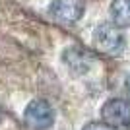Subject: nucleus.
I'll use <instances>...</instances> for the list:
<instances>
[{"mask_svg":"<svg viewBox=\"0 0 130 130\" xmlns=\"http://www.w3.org/2000/svg\"><path fill=\"white\" fill-rule=\"evenodd\" d=\"M91 39H93L95 51L103 54L117 56L124 49V35L120 31V27H117L115 23H99L93 29Z\"/></svg>","mask_w":130,"mask_h":130,"instance_id":"f257e3e1","label":"nucleus"},{"mask_svg":"<svg viewBox=\"0 0 130 130\" xmlns=\"http://www.w3.org/2000/svg\"><path fill=\"white\" fill-rule=\"evenodd\" d=\"M23 122L31 130H47L54 122V113L45 99H33L23 111Z\"/></svg>","mask_w":130,"mask_h":130,"instance_id":"f03ea898","label":"nucleus"},{"mask_svg":"<svg viewBox=\"0 0 130 130\" xmlns=\"http://www.w3.org/2000/svg\"><path fill=\"white\" fill-rule=\"evenodd\" d=\"M101 119L105 124L117 130L130 128V101L124 99H109L101 107Z\"/></svg>","mask_w":130,"mask_h":130,"instance_id":"7ed1b4c3","label":"nucleus"},{"mask_svg":"<svg viewBox=\"0 0 130 130\" xmlns=\"http://www.w3.org/2000/svg\"><path fill=\"white\" fill-rule=\"evenodd\" d=\"M84 10H86L84 0H53L51 2V16L64 25L76 23L84 16Z\"/></svg>","mask_w":130,"mask_h":130,"instance_id":"20e7f679","label":"nucleus"},{"mask_svg":"<svg viewBox=\"0 0 130 130\" xmlns=\"http://www.w3.org/2000/svg\"><path fill=\"white\" fill-rule=\"evenodd\" d=\"M62 60H64V64L70 68V72H74V74H86L93 64V58L84 49H80V47L66 49L64 54H62Z\"/></svg>","mask_w":130,"mask_h":130,"instance_id":"39448f33","label":"nucleus"},{"mask_svg":"<svg viewBox=\"0 0 130 130\" xmlns=\"http://www.w3.org/2000/svg\"><path fill=\"white\" fill-rule=\"evenodd\" d=\"M111 18L117 27H130V0H113Z\"/></svg>","mask_w":130,"mask_h":130,"instance_id":"423d86ee","label":"nucleus"},{"mask_svg":"<svg viewBox=\"0 0 130 130\" xmlns=\"http://www.w3.org/2000/svg\"><path fill=\"white\" fill-rule=\"evenodd\" d=\"M82 130H117V128L105 124V122H87V124L84 126Z\"/></svg>","mask_w":130,"mask_h":130,"instance_id":"0eeeda50","label":"nucleus"},{"mask_svg":"<svg viewBox=\"0 0 130 130\" xmlns=\"http://www.w3.org/2000/svg\"><path fill=\"white\" fill-rule=\"evenodd\" d=\"M124 89H126V93H128V97H130V74L126 76V80H124Z\"/></svg>","mask_w":130,"mask_h":130,"instance_id":"6e6552de","label":"nucleus"},{"mask_svg":"<svg viewBox=\"0 0 130 130\" xmlns=\"http://www.w3.org/2000/svg\"><path fill=\"white\" fill-rule=\"evenodd\" d=\"M0 120H2V113H0Z\"/></svg>","mask_w":130,"mask_h":130,"instance_id":"1a4fd4ad","label":"nucleus"}]
</instances>
